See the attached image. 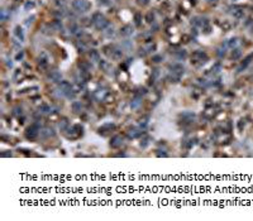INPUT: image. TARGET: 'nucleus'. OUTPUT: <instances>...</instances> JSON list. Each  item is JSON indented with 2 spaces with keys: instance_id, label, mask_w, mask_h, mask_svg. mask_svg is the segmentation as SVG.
Instances as JSON below:
<instances>
[{
  "instance_id": "f257e3e1",
  "label": "nucleus",
  "mask_w": 253,
  "mask_h": 221,
  "mask_svg": "<svg viewBox=\"0 0 253 221\" xmlns=\"http://www.w3.org/2000/svg\"><path fill=\"white\" fill-rule=\"evenodd\" d=\"M91 22H92V24L95 25V28L98 30H104L109 25V20L105 19L104 15L101 13H94L92 18H91Z\"/></svg>"
},
{
  "instance_id": "f03ea898",
  "label": "nucleus",
  "mask_w": 253,
  "mask_h": 221,
  "mask_svg": "<svg viewBox=\"0 0 253 221\" xmlns=\"http://www.w3.org/2000/svg\"><path fill=\"white\" fill-rule=\"evenodd\" d=\"M72 8L78 13H85L91 8V4L86 0H75L72 1Z\"/></svg>"
},
{
  "instance_id": "7ed1b4c3",
  "label": "nucleus",
  "mask_w": 253,
  "mask_h": 221,
  "mask_svg": "<svg viewBox=\"0 0 253 221\" xmlns=\"http://www.w3.org/2000/svg\"><path fill=\"white\" fill-rule=\"evenodd\" d=\"M191 62L194 63H205L206 62V59H208V56H206V53L205 52H203V51H196V52H194L193 53V57H191Z\"/></svg>"
},
{
  "instance_id": "20e7f679",
  "label": "nucleus",
  "mask_w": 253,
  "mask_h": 221,
  "mask_svg": "<svg viewBox=\"0 0 253 221\" xmlns=\"http://www.w3.org/2000/svg\"><path fill=\"white\" fill-rule=\"evenodd\" d=\"M39 134V125L38 124H33L25 130V136L28 139H34L37 135Z\"/></svg>"
},
{
  "instance_id": "39448f33",
  "label": "nucleus",
  "mask_w": 253,
  "mask_h": 221,
  "mask_svg": "<svg viewBox=\"0 0 253 221\" xmlns=\"http://www.w3.org/2000/svg\"><path fill=\"white\" fill-rule=\"evenodd\" d=\"M47 77H48V80H51L52 82H61L62 81V75L61 72L58 71H56V70H53V71H49L48 75H47Z\"/></svg>"
},
{
  "instance_id": "423d86ee",
  "label": "nucleus",
  "mask_w": 253,
  "mask_h": 221,
  "mask_svg": "<svg viewBox=\"0 0 253 221\" xmlns=\"http://www.w3.org/2000/svg\"><path fill=\"white\" fill-rule=\"evenodd\" d=\"M168 68L171 70V72H172V73L179 75V76L184 75V72H185V67H184L182 65H179V63H175V65H170V66H168Z\"/></svg>"
},
{
  "instance_id": "0eeeda50",
  "label": "nucleus",
  "mask_w": 253,
  "mask_h": 221,
  "mask_svg": "<svg viewBox=\"0 0 253 221\" xmlns=\"http://www.w3.org/2000/svg\"><path fill=\"white\" fill-rule=\"evenodd\" d=\"M120 34L123 35V37H129V35H132L133 34V28H132V25H124V27H121L120 28Z\"/></svg>"
},
{
  "instance_id": "6e6552de",
  "label": "nucleus",
  "mask_w": 253,
  "mask_h": 221,
  "mask_svg": "<svg viewBox=\"0 0 253 221\" xmlns=\"http://www.w3.org/2000/svg\"><path fill=\"white\" fill-rule=\"evenodd\" d=\"M121 143H123V138L120 136V135H115V136H113L111 138V140H110V145L113 148H118L121 145Z\"/></svg>"
},
{
  "instance_id": "1a4fd4ad",
  "label": "nucleus",
  "mask_w": 253,
  "mask_h": 221,
  "mask_svg": "<svg viewBox=\"0 0 253 221\" xmlns=\"http://www.w3.org/2000/svg\"><path fill=\"white\" fill-rule=\"evenodd\" d=\"M14 35L20 41V42L24 41V32H23V29H22L19 25H16L14 28Z\"/></svg>"
},
{
  "instance_id": "9d476101",
  "label": "nucleus",
  "mask_w": 253,
  "mask_h": 221,
  "mask_svg": "<svg viewBox=\"0 0 253 221\" xmlns=\"http://www.w3.org/2000/svg\"><path fill=\"white\" fill-rule=\"evenodd\" d=\"M123 57V52H121V49L118 48V47H115L114 48V51H113V53H111V58L114 59V61H119Z\"/></svg>"
},
{
  "instance_id": "9b49d317",
  "label": "nucleus",
  "mask_w": 253,
  "mask_h": 221,
  "mask_svg": "<svg viewBox=\"0 0 253 221\" xmlns=\"http://www.w3.org/2000/svg\"><path fill=\"white\" fill-rule=\"evenodd\" d=\"M89 56H90V59H91L92 62H99V61H100V54H99V52H98L96 49H91L89 52Z\"/></svg>"
},
{
  "instance_id": "f8f14e48",
  "label": "nucleus",
  "mask_w": 253,
  "mask_h": 221,
  "mask_svg": "<svg viewBox=\"0 0 253 221\" xmlns=\"http://www.w3.org/2000/svg\"><path fill=\"white\" fill-rule=\"evenodd\" d=\"M41 135L43 138H48V136H53L55 133H53V129L52 128H45L42 132H41Z\"/></svg>"
},
{
  "instance_id": "ddd939ff",
  "label": "nucleus",
  "mask_w": 253,
  "mask_h": 221,
  "mask_svg": "<svg viewBox=\"0 0 253 221\" xmlns=\"http://www.w3.org/2000/svg\"><path fill=\"white\" fill-rule=\"evenodd\" d=\"M141 104H142V99H141V96H137L133 101L130 103V107H132L133 110H135V109H138V107H139V105H141Z\"/></svg>"
},
{
  "instance_id": "4468645a",
  "label": "nucleus",
  "mask_w": 253,
  "mask_h": 221,
  "mask_svg": "<svg viewBox=\"0 0 253 221\" xmlns=\"http://www.w3.org/2000/svg\"><path fill=\"white\" fill-rule=\"evenodd\" d=\"M114 48H115V45H111V44H109V45H104V48H103V51H104V53L106 56H109V57H111V53H113V51H114Z\"/></svg>"
},
{
  "instance_id": "2eb2a0df",
  "label": "nucleus",
  "mask_w": 253,
  "mask_h": 221,
  "mask_svg": "<svg viewBox=\"0 0 253 221\" xmlns=\"http://www.w3.org/2000/svg\"><path fill=\"white\" fill-rule=\"evenodd\" d=\"M80 76H81V80L82 81H89L90 78H91V73H90V71H80Z\"/></svg>"
},
{
  "instance_id": "dca6fc26",
  "label": "nucleus",
  "mask_w": 253,
  "mask_h": 221,
  "mask_svg": "<svg viewBox=\"0 0 253 221\" xmlns=\"http://www.w3.org/2000/svg\"><path fill=\"white\" fill-rule=\"evenodd\" d=\"M71 107H72V111L74 113H80L81 109H82V105H81V103H78V101H74L72 105H71Z\"/></svg>"
},
{
  "instance_id": "f3484780",
  "label": "nucleus",
  "mask_w": 253,
  "mask_h": 221,
  "mask_svg": "<svg viewBox=\"0 0 253 221\" xmlns=\"http://www.w3.org/2000/svg\"><path fill=\"white\" fill-rule=\"evenodd\" d=\"M142 133L138 132V129H135V128H132V129H129V132H128V138H135V136H139Z\"/></svg>"
},
{
  "instance_id": "a211bd4d",
  "label": "nucleus",
  "mask_w": 253,
  "mask_h": 221,
  "mask_svg": "<svg viewBox=\"0 0 253 221\" xmlns=\"http://www.w3.org/2000/svg\"><path fill=\"white\" fill-rule=\"evenodd\" d=\"M39 113H41V114H48V113H51V106L47 105V104H43V105L39 107Z\"/></svg>"
},
{
  "instance_id": "6ab92c4d",
  "label": "nucleus",
  "mask_w": 253,
  "mask_h": 221,
  "mask_svg": "<svg viewBox=\"0 0 253 221\" xmlns=\"http://www.w3.org/2000/svg\"><path fill=\"white\" fill-rule=\"evenodd\" d=\"M52 28L55 30H62V23H61V20H58V19L53 20L52 22Z\"/></svg>"
},
{
  "instance_id": "aec40b11",
  "label": "nucleus",
  "mask_w": 253,
  "mask_h": 221,
  "mask_svg": "<svg viewBox=\"0 0 253 221\" xmlns=\"http://www.w3.org/2000/svg\"><path fill=\"white\" fill-rule=\"evenodd\" d=\"M58 126H60L61 130H67V128H68V121H67V119H62L60 121V124H58Z\"/></svg>"
},
{
  "instance_id": "412c9836",
  "label": "nucleus",
  "mask_w": 253,
  "mask_h": 221,
  "mask_svg": "<svg viewBox=\"0 0 253 221\" xmlns=\"http://www.w3.org/2000/svg\"><path fill=\"white\" fill-rule=\"evenodd\" d=\"M78 67L81 68V71H90V63H88V62H80L78 63Z\"/></svg>"
},
{
  "instance_id": "4be33fe9",
  "label": "nucleus",
  "mask_w": 253,
  "mask_h": 221,
  "mask_svg": "<svg viewBox=\"0 0 253 221\" xmlns=\"http://www.w3.org/2000/svg\"><path fill=\"white\" fill-rule=\"evenodd\" d=\"M176 56H177V58L179 59H185L186 57H187V53H186V51H177L176 52Z\"/></svg>"
},
{
  "instance_id": "5701e85b",
  "label": "nucleus",
  "mask_w": 253,
  "mask_h": 221,
  "mask_svg": "<svg viewBox=\"0 0 253 221\" xmlns=\"http://www.w3.org/2000/svg\"><path fill=\"white\" fill-rule=\"evenodd\" d=\"M168 80H170L171 82H179V81H180V76H179V75H175V73H172V72H171V75L168 76Z\"/></svg>"
},
{
  "instance_id": "b1692460",
  "label": "nucleus",
  "mask_w": 253,
  "mask_h": 221,
  "mask_svg": "<svg viewBox=\"0 0 253 221\" xmlns=\"http://www.w3.org/2000/svg\"><path fill=\"white\" fill-rule=\"evenodd\" d=\"M111 128H114V124H105L103 128H100V129H99V133H100V134H101V133H106L105 130L111 129Z\"/></svg>"
},
{
  "instance_id": "393cba45",
  "label": "nucleus",
  "mask_w": 253,
  "mask_h": 221,
  "mask_svg": "<svg viewBox=\"0 0 253 221\" xmlns=\"http://www.w3.org/2000/svg\"><path fill=\"white\" fill-rule=\"evenodd\" d=\"M141 20H142V15L139 14V13H137V14L134 15V23H135L137 27L141 25Z\"/></svg>"
},
{
  "instance_id": "a878e982",
  "label": "nucleus",
  "mask_w": 253,
  "mask_h": 221,
  "mask_svg": "<svg viewBox=\"0 0 253 221\" xmlns=\"http://www.w3.org/2000/svg\"><path fill=\"white\" fill-rule=\"evenodd\" d=\"M146 20H147L148 23H153V22H154V14H153L152 12L147 13V15H146Z\"/></svg>"
},
{
  "instance_id": "bb28decb",
  "label": "nucleus",
  "mask_w": 253,
  "mask_h": 221,
  "mask_svg": "<svg viewBox=\"0 0 253 221\" xmlns=\"http://www.w3.org/2000/svg\"><path fill=\"white\" fill-rule=\"evenodd\" d=\"M32 8H34V3H33V1H27L25 5H24V9H25V10H29Z\"/></svg>"
},
{
  "instance_id": "cd10ccee",
  "label": "nucleus",
  "mask_w": 253,
  "mask_h": 221,
  "mask_svg": "<svg viewBox=\"0 0 253 221\" xmlns=\"http://www.w3.org/2000/svg\"><path fill=\"white\" fill-rule=\"evenodd\" d=\"M38 65H39V67L46 68V67H47V61H46L45 58H39V61H38Z\"/></svg>"
},
{
  "instance_id": "c85d7f7f",
  "label": "nucleus",
  "mask_w": 253,
  "mask_h": 221,
  "mask_svg": "<svg viewBox=\"0 0 253 221\" xmlns=\"http://www.w3.org/2000/svg\"><path fill=\"white\" fill-rule=\"evenodd\" d=\"M148 143H149V139H148V138H144V139L141 142V147H142V148H146L147 145H148Z\"/></svg>"
},
{
  "instance_id": "c756f323",
  "label": "nucleus",
  "mask_w": 253,
  "mask_h": 221,
  "mask_svg": "<svg viewBox=\"0 0 253 221\" xmlns=\"http://www.w3.org/2000/svg\"><path fill=\"white\" fill-rule=\"evenodd\" d=\"M162 59H163V57H162V56H153L152 61H153V62H156V63H158V62H161Z\"/></svg>"
},
{
  "instance_id": "7c9ffc66",
  "label": "nucleus",
  "mask_w": 253,
  "mask_h": 221,
  "mask_svg": "<svg viewBox=\"0 0 253 221\" xmlns=\"http://www.w3.org/2000/svg\"><path fill=\"white\" fill-rule=\"evenodd\" d=\"M70 32L71 33H77V25L75 24V23H72V25H70Z\"/></svg>"
},
{
  "instance_id": "2f4dec72",
  "label": "nucleus",
  "mask_w": 253,
  "mask_h": 221,
  "mask_svg": "<svg viewBox=\"0 0 253 221\" xmlns=\"http://www.w3.org/2000/svg\"><path fill=\"white\" fill-rule=\"evenodd\" d=\"M239 56H240V51H239V49H235V51L233 52V54H232L233 58H238Z\"/></svg>"
},
{
  "instance_id": "473e14b6",
  "label": "nucleus",
  "mask_w": 253,
  "mask_h": 221,
  "mask_svg": "<svg viewBox=\"0 0 253 221\" xmlns=\"http://www.w3.org/2000/svg\"><path fill=\"white\" fill-rule=\"evenodd\" d=\"M34 18H36L34 15H32L30 18H28V19H27V22H25V24H27V25H29V24H32V23H33V20H34Z\"/></svg>"
},
{
  "instance_id": "72a5a7b5",
  "label": "nucleus",
  "mask_w": 253,
  "mask_h": 221,
  "mask_svg": "<svg viewBox=\"0 0 253 221\" xmlns=\"http://www.w3.org/2000/svg\"><path fill=\"white\" fill-rule=\"evenodd\" d=\"M14 114H15V115H20V114H22V109H20L19 106L14 107Z\"/></svg>"
},
{
  "instance_id": "f704fd0d",
  "label": "nucleus",
  "mask_w": 253,
  "mask_h": 221,
  "mask_svg": "<svg viewBox=\"0 0 253 221\" xmlns=\"http://www.w3.org/2000/svg\"><path fill=\"white\" fill-rule=\"evenodd\" d=\"M157 155L158 157H167V153H164L162 150H157Z\"/></svg>"
},
{
  "instance_id": "c9c22d12",
  "label": "nucleus",
  "mask_w": 253,
  "mask_h": 221,
  "mask_svg": "<svg viewBox=\"0 0 253 221\" xmlns=\"http://www.w3.org/2000/svg\"><path fill=\"white\" fill-rule=\"evenodd\" d=\"M23 56H24V53H23V52H19V53L16 54V57H15V59H16V61H20V59L23 58Z\"/></svg>"
},
{
  "instance_id": "e433bc0d",
  "label": "nucleus",
  "mask_w": 253,
  "mask_h": 221,
  "mask_svg": "<svg viewBox=\"0 0 253 221\" xmlns=\"http://www.w3.org/2000/svg\"><path fill=\"white\" fill-rule=\"evenodd\" d=\"M100 67H103L104 70H106V68H108V63H106L105 61H100Z\"/></svg>"
},
{
  "instance_id": "4c0bfd02",
  "label": "nucleus",
  "mask_w": 253,
  "mask_h": 221,
  "mask_svg": "<svg viewBox=\"0 0 253 221\" xmlns=\"http://www.w3.org/2000/svg\"><path fill=\"white\" fill-rule=\"evenodd\" d=\"M147 94V90L146 88H139V94H138V96H141V95H146Z\"/></svg>"
},
{
  "instance_id": "58836bf2",
  "label": "nucleus",
  "mask_w": 253,
  "mask_h": 221,
  "mask_svg": "<svg viewBox=\"0 0 253 221\" xmlns=\"http://www.w3.org/2000/svg\"><path fill=\"white\" fill-rule=\"evenodd\" d=\"M147 49H148V51H147L148 53H149V52H154V49H156V45H154V44H152V45H149Z\"/></svg>"
},
{
  "instance_id": "ea45409f",
  "label": "nucleus",
  "mask_w": 253,
  "mask_h": 221,
  "mask_svg": "<svg viewBox=\"0 0 253 221\" xmlns=\"http://www.w3.org/2000/svg\"><path fill=\"white\" fill-rule=\"evenodd\" d=\"M1 157H12V153H9V150H6V152L1 153Z\"/></svg>"
},
{
  "instance_id": "a19ab883",
  "label": "nucleus",
  "mask_w": 253,
  "mask_h": 221,
  "mask_svg": "<svg viewBox=\"0 0 253 221\" xmlns=\"http://www.w3.org/2000/svg\"><path fill=\"white\" fill-rule=\"evenodd\" d=\"M146 53H147V52H146V49H139V56H141V57H144V56H146Z\"/></svg>"
},
{
  "instance_id": "79ce46f5",
  "label": "nucleus",
  "mask_w": 253,
  "mask_h": 221,
  "mask_svg": "<svg viewBox=\"0 0 253 221\" xmlns=\"http://www.w3.org/2000/svg\"><path fill=\"white\" fill-rule=\"evenodd\" d=\"M149 0H138V4H141V5H146V4H148Z\"/></svg>"
},
{
  "instance_id": "37998d69",
  "label": "nucleus",
  "mask_w": 253,
  "mask_h": 221,
  "mask_svg": "<svg viewBox=\"0 0 253 221\" xmlns=\"http://www.w3.org/2000/svg\"><path fill=\"white\" fill-rule=\"evenodd\" d=\"M106 34H108V35H113V34H114V30H113V28H109V29H108V32H106Z\"/></svg>"
},
{
  "instance_id": "c03bdc74",
  "label": "nucleus",
  "mask_w": 253,
  "mask_h": 221,
  "mask_svg": "<svg viewBox=\"0 0 253 221\" xmlns=\"http://www.w3.org/2000/svg\"><path fill=\"white\" fill-rule=\"evenodd\" d=\"M6 66H8V67H12V66H13V62H12V61H8V62H6Z\"/></svg>"
},
{
  "instance_id": "a18cd8bd",
  "label": "nucleus",
  "mask_w": 253,
  "mask_h": 221,
  "mask_svg": "<svg viewBox=\"0 0 253 221\" xmlns=\"http://www.w3.org/2000/svg\"><path fill=\"white\" fill-rule=\"evenodd\" d=\"M209 1H215V0H209Z\"/></svg>"
}]
</instances>
